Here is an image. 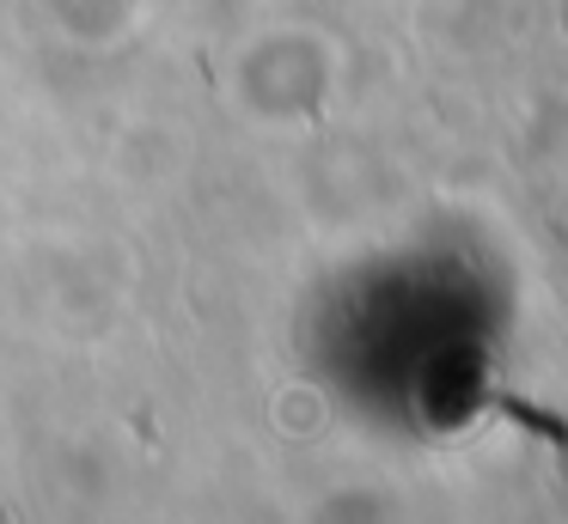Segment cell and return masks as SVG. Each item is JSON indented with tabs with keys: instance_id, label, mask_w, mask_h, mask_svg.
<instances>
[{
	"instance_id": "6da1fadb",
	"label": "cell",
	"mask_w": 568,
	"mask_h": 524,
	"mask_svg": "<svg viewBox=\"0 0 568 524\" xmlns=\"http://www.w3.org/2000/svg\"><path fill=\"white\" fill-rule=\"evenodd\" d=\"M495 402H501L507 414H519L526 427H538V433H550V445H556V451H568V427H562V421H550V414H538L531 402H519V397H495Z\"/></svg>"
}]
</instances>
